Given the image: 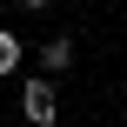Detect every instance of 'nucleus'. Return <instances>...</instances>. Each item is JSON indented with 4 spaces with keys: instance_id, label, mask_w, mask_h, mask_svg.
I'll return each instance as SVG.
<instances>
[{
    "instance_id": "obj_3",
    "label": "nucleus",
    "mask_w": 127,
    "mask_h": 127,
    "mask_svg": "<svg viewBox=\"0 0 127 127\" xmlns=\"http://www.w3.org/2000/svg\"><path fill=\"white\" fill-rule=\"evenodd\" d=\"M13 67H20V40L0 27V74H13Z\"/></svg>"
},
{
    "instance_id": "obj_1",
    "label": "nucleus",
    "mask_w": 127,
    "mask_h": 127,
    "mask_svg": "<svg viewBox=\"0 0 127 127\" xmlns=\"http://www.w3.org/2000/svg\"><path fill=\"white\" fill-rule=\"evenodd\" d=\"M20 107H27V121H33V127H47V121H54V80H27Z\"/></svg>"
},
{
    "instance_id": "obj_4",
    "label": "nucleus",
    "mask_w": 127,
    "mask_h": 127,
    "mask_svg": "<svg viewBox=\"0 0 127 127\" xmlns=\"http://www.w3.org/2000/svg\"><path fill=\"white\" fill-rule=\"evenodd\" d=\"M27 7H47V0H27Z\"/></svg>"
},
{
    "instance_id": "obj_2",
    "label": "nucleus",
    "mask_w": 127,
    "mask_h": 127,
    "mask_svg": "<svg viewBox=\"0 0 127 127\" xmlns=\"http://www.w3.org/2000/svg\"><path fill=\"white\" fill-rule=\"evenodd\" d=\"M67 60H74V40H47L40 47V67L47 74H67Z\"/></svg>"
}]
</instances>
